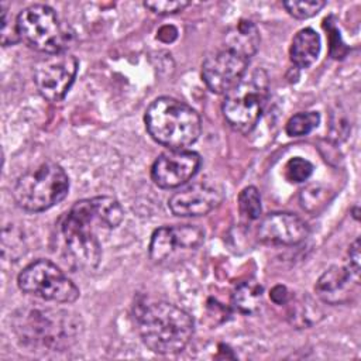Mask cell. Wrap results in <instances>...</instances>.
Listing matches in <instances>:
<instances>
[{
	"mask_svg": "<svg viewBox=\"0 0 361 361\" xmlns=\"http://www.w3.org/2000/svg\"><path fill=\"white\" fill-rule=\"evenodd\" d=\"M123 217V207L110 196L76 202L61 223V234L71 257L83 268H96L102 258L100 233L116 228Z\"/></svg>",
	"mask_w": 361,
	"mask_h": 361,
	"instance_id": "obj_1",
	"label": "cell"
},
{
	"mask_svg": "<svg viewBox=\"0 0 361 361\" xmlns=\"http://www.w3.org/2000/svg\"><path fill=\"white\" fill-rule=\"evenodd\" d=\"M142 343L158 354H176L190 341L195 330L192 316L165 300L145 299L134 309Z\"/></svg>",
	"mask_w": 361,
	"mask_h": 361,
	"instance_id": "obj_2",
	"label": "cell"
},
{
	"mask_svg": "<svg viewBox=\"0 0 361 361\" xmlns=\"http://www.w3.org/2000/svg\"><path fill=\"white\" fill-rule=\"evenodd\" d=\"M144 120L149 135L169 149L192 145L202 133V121L196 110L169 96L155 99L148 106Z\"/></svg>",
	"mask_w": 361,
	"mask_h": 361,
	"instance_id": "obj_3",
	"label": "cell"
},
{
	"mask_svg": "<svg viewBox=\"0 0 361 361\" xmlns=\"http://www.w3.org/2000/svg\"><path fill=\"white\" fill-rule=\"evenodd\" d=\"M268 92V73L262 68L247 71L224 96L221 110L228 126L238 133H250L261 117Z\"/></svg>",
	"mask_w": 361,
	"mask_h": 361,
	"instance_id": "obj_4",
	"label": "cell"
},
{
	"mask_svg": "<svg viewBox=\"0 0 361 361\" xmlns=\"http://www.w3.org/2000/svg\"><path fill=\"white\" fill-rule=\"evenodd\" d=\"M69 190V178L63 168L45 161L28 169L14 183L16 203L28 212H44L65 199Z\"/></svg>",
	"mask_w": 361,
	"mask_h": 361,
	"instance_id": "obj_5",
	"label": "cell"
},
{
	"mask_svg": "<svg viewBox=\"0 0 361 361\" xmlns=\"http://www.w3.org/2000/svg\"><path fill=\"white\" fill-rule=\"evenodd\" d=\"M16 331L27 345L59 348L76 334L78 324L68 312L55 309H25L16 314Z\"/></svg>",
	"mask_w": 361,
	"mask_h": 361,
	"instance_id": "obj_6",
	"label": "cell"
},
{
	"mask_svg": "<svg viewBox=\"0 0 361 361\" xmlns=\"http://www.w3.org/2000/svg\"><path fill=\"white\" fill-rule=\"evenodd\" d=\"M17 17L20 38L30 48L45 55L66 51L72 34L62 25L52 7L31 4Z\"/></svg>",
	"mask_w": 361,
	"mask_h": 361,
	"instance_id": "obj_7",
	"label": "cell"
},
{
	"mask_svg": "<svg viewBox=\"0 0 361 361\" xmlns=\"http://www.w3.org/2000/svg\"><path fill=\"white\" fill-rule=\"evenodd\" d=\"M17 283L23 292L48 302L73 303L79 298L78 286L48 259L28 264L20 272Z\"/></svg>",
	"mask_w": 361,
	"mask_h": 361,
	"instance_id": "obj_8",
	"label": "cell"
},
{
	"mask_svg": "<svg viewBox=\"0 0 361 361\" xmlns=\"http://www.w3.org/2000/svg\"><path fill=\"white\" fill-rule=\"evenodd\" d=\"M78 73V59L68 51L47 54L34 66V82L39 94L49 102H61Z\"/></svg>",
	"mask_w": 361,
	"mask_h": 361,
	"instance_id": "obj_9",
	"label": "cell"
},
{
	"mask_svg": "<svg viewBox=\"0 0 361 361\" xmlns=\"http://www.w3.org/2000/svg\"><path fill=\"white\" fill-rule=\"evenodd\" d=\"M248 59L223 47L206 56L202 63V78L213 93H227L247 72Z\"/></svg>",
	"mask_w": 361,
	"mask_h": 361,
	"instance_id": "obj_10",
	"label": "cell"
},
{
	"mask_svg": "<svg viewBox=\"0 0 361 361\" xmlns=\"http://www.w3.org/2000/svg\"><path fill=\"white\" fill-rule=\"evenodd\" d=\"M200 166V157L189 149H168L151 166V178L164 189L178 188L192 179Z\"/></svg>",
	"mask_w": 361,
	"mask_h": 361,
	"instance_id": "obj_11",
	"label": "cell"
},
{
	"mask_svg": "<svg viewBox=\"0 0 361 361\" xmlns=\"http://www.w3.org/2000/svg\"><path fill=\"white\" fill-rule=\"evenodd\" d=\"M204 240L200 227L182 224L157 228L149 241V257L154 262H164L178 250H195Z\"/></svg>",
	"mask_w": 361,
	"mask_h": 361,
	"instance_id": "obj_12",
	"label": "cell"
},
{
	"mask_svg": "<svg viewBox=\"0 0 361 361\" xmlns=\"http://www.w3.org/2000/svg\"><path fill=\"white\" fill-rule=\"evenodd\" d=\"M259 241L271 245H295L306 240L309 226L299 216L275 212L267 214L258 226Z\"/></svg>",
	"mask_w": 361,
	"mask_h": 361,
	"instance_id": "obj_13",
	"label": "cell"
},
{
	"mask_svg": "<svg viewBox=\"0 0 361 361\" xmlns=\"http://www.w3.org/2000/svg\"><path fill=\"white\" fill-rule=\"evenodd\" d=\"M221 192L207 183H193L175 192L169 200V210L179 217L204 216L221 202Z\"/></svg>",
	"mask_w": 361,
	"mask_h": 361,
	"instance_id": "obj_14",
	"label": "cell"
},
{
	"mask_svg": "<svg viewBox=\"0 0 361 361\" xmlns=\"http://www.w3.org/2000/svg\"><path fill=\"white\" fill-rule=\"evenodd\" d=\"M360 285V272L351 269L347 264L333 265L317 279L314 289L317 296L330 305H338L350 300V295Z\"/></svg>",
	"mask_w": 361,
	"mask_h": 361,
	"instance_id": "obj_15",
	"label": "cell"
},
{
	"mask_svg": "<svg viewBox=\"0 0 361 361\" xmlns=\"http://www.w3.org/2000/svg\"><path fill=\"white\" fill-rule=\"evenodd\" d=\"M259 41L261 37L257 25L248 20H240L224 35V47L248 61L257 54Z\"/></svg>",
	"mask_w": 361,
	"mask_h": 361,
	"instance_id": "obj_16",
	"label": "cell"
},
{
	"mask_svg": "<svg viewBox=\"0 0 361 361\" xmlns=\"http://www.w3.org/2000/svg\"><path fill=\"white\" fill-rule=\"evenodd\" d=\"M320 37L313 28H302L295 34L290 42V61L298 68H309L316 62L320 54Z\"/></svg>",
	"mask_w": 361,
	"mask_h": 361,
	"instance_id": "obj_17",
	"label": "cell"
},
{
	"mask_svg": "<svg viewBox=\"0 0 361 361\" xmlns=\"http://www.w3.org/2000/svg\"><path fill=\"white\" fill-rule=\"evenodd\" d=\"M262 288L255 282H241L233 292V305L244 314L258 312L261 306Z\"/></svg>",
	"mask_w": 361,
	"mask_h": 361,
	"instance_id": "obj_18",
	"label": "cell"
},
{
	"mask_svg": "<svg viewBox=\"0 0 361 361\" xmlns=\"http://www.w3.org/2000/svg\"><path fill=\"white\" fill-rule=\"evenodd\" d=\"M320 123L317 111H300L292 116L286 123V134L290 137H302L312 133Z\"/></svg>",
	"mask_w": 361,
	"mask_h": 361,
	"instance_id": "obj_19",
	"label": "cell"
},
{
	"mask_svg": "<svg viewBox=\"0 0 361 361\" xmlns=\"http://www.w3.org/2000/svg\"><path fill=\"white\" fill-rule=\"evenodd\" d=\"M238 210L245 220H257L261 216V196L255 186L244 188L238 195Z\"/></svg>",
	"mask_w": 361,
	"mask_h": 361,
	"instance_id": "obj_20",
	"label": "cell"
},
{
	"mask_svg": "<svg viewBox=\"0 0 361 361\" xmlns=\"http://www.w3.org/2000/svg\"><path fill=\"white\" fill-rule=\"evenodd\" d=\"M1 10V17H0V39L3 47L14 45L20 38V31H18V17H16L7 7L6 4L0 6Z\"/></svg>",
	"mask_w": 361,
	"mask_h": 361,
	"instance_id": "obj_21",
	"label": "cell"
},
{
	"mask_svg": "<svg viewBox=\"0 0 361 361\" xmlns=\"http://www.w3.org/2000/svg\"><path fill=\"white\" fill-rule=\"evenodd\" d=\"M285 178L293 183H302L313 173V165L300 157H293L285 164Z\"/></svg>",
	"mask_w": 361,
	"mask_h": 361,
	"instance_id": "obj_22",
	"label": "cell"
},
{
	"mask_svg": "<svg viewBox=\"0 0 361 361\" xmlns=\"http://www.w3.org/2000/svg\"><path fill=\"white\" fill-rule=\"evenodd\" d=\"M324 6H326V1H322V0H310V1L290 0V1H283V7L286 8V11L292 17L299 18V20L316 16Z\"/></svg>",
	"mask_w": 361,
	"mask_h": 361,
	"instance_id": "obj_23",
	"label": "cell"
},
{
	"mask_svg": "<svg viewBox=\"0 0 361 361\" xmlns=\"http://www.w3.org/2000/svg\"><path fill=\"white\" fill-rule=\"evenodd\" d=\"M190 3L185 0H152V1H144V7L151 10L155 14L159 16H168L182 11L185 7H188Z\"/></svg>",
	"mask_w": 361,
	"mask_h": 361,
	"instance_id": "obj_24",
	"label": "cell"
},
{
	"mask_svg": "<svg viewBox=\"0 0 361 361\" xmlns=\"http://www.w3.org/2000/svg\"><path fill=\"white\" fill-rule=\"evenodd\" d=\"M324 28L327 30L329 37H330V52H331L333 58H336V59L343 58L344 55L341 54V48H343V49H347V48H345L344 44L341 42L340 31H338V28L336 27V24L331 23V17H327V18L324 20Z\"/></svg>",
	"mask_w": 361,
	"mask_h": 361,
	"instance_id": "obj_25",
	"label": "cell"
},
{
	"mask_svg": "<svg viewBox=\"0 0 361 361\" xmlns=\"http://www.w3.org/2000/svg\"><path fill=\"white\" fill-rule=\"evenodd\" d=\"M269 298L276 305H285L289 300V292L286 289V286L283 285H276L271 289L269 292Z\"/></svg>",
	"mask_w": 361,
	"mask_h": 361,
	"instance_id": "obj_26",
	"label": "cell"
},
{
	"mask_svg": "<svg viewBox=\"0 0 361 361\" xmlns=\"http://www.w3.org/2000/svg\"><path fill=\"white\" fill-rule=\"evenodd\" d=\"M178 37V30L173 25H164L158 30L157 38L164 42H172Z\"/></svg>",
	"mask_w": 361,
	"mask_h": 361,
	"instance_id": "obj_27",
	"label": "cell"
}]
</instances>
